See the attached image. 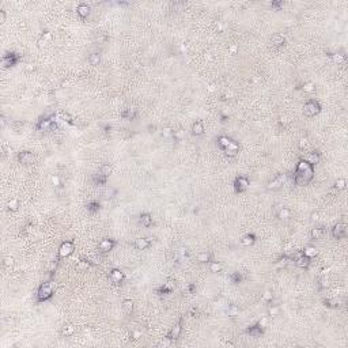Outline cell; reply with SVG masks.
I'll use <instances>...</instances> for the list:
<instances>
[{
    "label": "cell",
    "mask_w": 348,
    "mask_h": 348,
    "mask_svg": "<svg viewBox=\"0 0 348 348\" xmlns=\"http://www.w3.org/2000/svg\"><path fill=\"white\" fill-rule=\"evenodd\" d=\"M313 178V169H311V165H310L307 161H301L296 166V171H295V177H294V181H295L298 185H306L310 179Z\"/></svg>",
    "instance_id": "cell-1"
},
{
    "label": "cell",
    "mask_w": 348,
    "mask_h": 348,
    "mask_svg": "<svg viewBox=\"0 0 348 348\" xmlns=\"http://www.w3.org/2000/svg\"><path fill=\"white\" fill-rule=\"evenodd\" d=\"M52 295H53V284L50 283V281H45V283H42L41 287H39V290H38V294H37L38 301L39 302L48 301L49 298H52Z\"/></svg>",
    "instance_id": "cell-2"
},
{
    "label": "cell",
    "mask_w": 348,
    "mask_h": 348,
    "mask_svg": "<svg viewBox=\"0 0 348 348\" xmlns=\"http://www.w3.org/2000/svg\"><path fill=\"white\" fill-rule=\"evenodd\" d=\"M320 105L317 103V102H314V101H309L307 103H305V106H303V113H305L306 116H309V117H313V116H316L317 113L320 112Z\"/></svg>",
    "instance_id": "cell-3"
},
{
    "label": "cell",
    "mask_w": 348,
    "mask_h": 348,
    "mask_svg": "<svg viewBox=\"0 0 348 348\" xmlns=\"http://www.w3.org/2000/svg\"><path fill=\"white\" fill-rule=\"evenodd\" d=\"M286 184H287V174H280L276 179H273V181L269 182L268 188H269V189H279V188H281L283 185H286Z\"/></svg>",
    "instance_id": "cell-4"
},
{
    "label": "cell",
    "mask_w": 348,
    "mask_h": 348,
    "mask_svg": "<svg viewBox=\"0 0 348 348\" xmlns=\"http://www.w3.org/2000/svg\"><path fill=\"white\" fill-rule=\"evenodd\" d=\"M74 252V245H72V242H64L61 246H60V250H59V256L60 257H68L71 253Z\"/></svg>",
    "instance_id": "cell-5"
},
{
    "label": "cell",
    "mask_w": 348,
    "mask_h": 348,
    "mask_svg": "<svg viewBox=\"0 0 348 348\" xmlns=\"http://www.w3.org/2000/svg\"><path fill=\"white\" fill-rule=\"evenodd\" d=\"M33 159H34V155H33L30 151H22V152H19V155H18V161L21 162V163H23V165L32 163Z\"/></svg>",
    "instance_id": "cell-6"
},
{
    "label": "cell",
    "mask_w": 348,
    "mask_h": 348,
    "mask_svg": "<svg viewBox=\"0 0 348 348\" xmlns=\"http://www.w3.org/2000/svg\"><path fill=\"white\" fill-rule=\"evenodd\" d=\"M345 231H347V229H345L344 223H337V225L333 227V237L337 239L343 238V237L345 235Z\"/></svg>",
    "instance_id": "cell-7"
},
{
    "label": "cell",
    "mask_w": 348,
    "mask_h": 348,
    "mask_svg": "<svg viewBox=\"0 0 348 348\" xmlns=\"http://www.w3.org/2000/svg\"><path fill=\"white\" fill-rule=\"evenodd\" d=\"M295 264L298 265V267H301V268H305V267H307V265L310 264V258H309V257H306L303 253H298L295 256Z\"/></svg>",
    "instance_id": "cell-8"
},
{
    "label": "cell",
    "mask_w": 348,
    "mask_h": 348,
    "mask_svg": "<svg viewBox=\"0 0 348 348\" xmlns=\"http://www.w3.org/2000/svg\"><path fill=\"white\" fill-rule=\"evenodd\" d=\"M181 325H182V320L179 321L177 325H174V328H173L171 331H170V333L167 334V339H170V340H177V339L179 337V333H181Z\"/></svg>",
    "instance_id": "cell-9"
},
{
    "label": "cell",
    "mask_w": 348,
    "mask_h": 348,
    "mask_svg": "<svg viewBox=\"0 0 348 348\" xmlns=\"http://www.w3.org/2000/svg\"><path fill=\"white\" fill-rule=\"evenodd\" d=\"M234 185H235V189L237 192H243V190L248 188V185H249V182H248V179L245 178V177H238V178L235 179V182H234Z\"/></svg>",
    "instance_id": "cell-10"
},
{
    "label": "cell",
    "mask_w": 348,
    "mask_h": 348,
    "mask_svg": "<svg viewBox=\"0 0 348 348\" xmlns=\"http://www.w3.org/2000/svg\"><path fill=\"white\" fill-rule=\"evenodd\" d=\"M109 278L114 284H120V283L123 281V279H124V275H123V272L118 271V269H113V271L109 273Z\"/></svg>",
    "instance_id": "cell-11"
},
{
    "label": "cell",
    "mask_w": 348,
    "mask_h": 348,
    "mask_svg": "<svg viewBox=\"0 0 348 348\" xmlns=\"http://www.w3.org/2000/svg\"><path fill=\"white\" fill-rule=\"evenodd\" d=\"M223 151L226 152V155H227V156H235V155L238 154V144H237V143H234V141L231 140V143H230L227 147L223 148Z\"/></svg>",
    "instance_id": "cell-12"
},
{
    "label": "cell",
    "mask_w": 348,
    "mask_h": 348,
    "mask_svg": "<svg viewBox=\"0 0 348 348\" xmlns=\"http://www.w3.org/2000/svg\"><path fill=\"white\" fill-rule=\"evenodd\" d=\"M113 246H114V241H112V239H103V241L99 243V250H101L102 253H106V252L112 250Z\"/></svg>",
    "instance_id": "cell-13"
},
{
    "label": "cell",
    "mask_w": 348,
    "mask_h": 348,
    "mask_svg": "<svg viewBox=\"0 0 348 348\" xmlns=\"http://www.w3.org/2000/svg\"><path fill=\"white\" fill-rule=\"evenodd\" d=\"M150 246V239L148 238H137L135 241V248L139 250H144Z\"/></svg>",
    "instance_id": "cell-14"
},
{
    "label": "cell",
    "mask_w": 348,
    "mask_h": 348,
    "mask_svg": "<svg viewBox=\"0 0 348 348\" xmlns=\"http://www.w3.org/2000/svg\"><path fill=\"white\" fill-rule=\"evenodd\" d=\"M263 332H264V329H263V326H261L260 324L258 325H256V326H252L248 331V333L252 336V337H260L261 334H263Z\"/></svg>",
    "instance_id": "cell-15"
},
{
    "label": "cell",
    "mask_w": 348,
    "mask_h": 348,
    "mask_svg": "<svg viewBox=\"0 0 348 348\" xmlns=\"http://www.w3.org/2000/svg\"><path fill=\"white\" fill-rule=\"evenodd\" d=\"M17 61H18V57L15 56V53H12L11 56H6V57L3 59V65H4L6 68H7V67H11V65H14V64L17 63Z\"/></svg>",
    "instance_id": "cell-16"
},
{
    "label": "cell",
    "mask_w": 348,
    "mask_h": 348,
    "mask_svg": "<svg viewBox=\"0 0 348 348\" xmlns=\"http://www.w3.org/2000/svg\"><path fill=\"white\" fill-rule=\"evenodd\" d=\"M192 132H193V135H196V136L203 135L204 133L203 123H201V121H196V123L193 124V127H192Z\"/></svg>",
    "instance_id": "cell-17"
},
{
    "label": "cell",
    "mask_w": 348,
    "mask_h": 348,
    "mask_svg": "<svg viewBox=\"0 0 348 348\" xmlns=\"http://www.w3.org/2000/svg\"><path fill=\"white\" fill-rule=\"evenodd\" d=\"M303 254H305L306 257H309V258H311V257H314V256H317V249L314 246H311V245H309V246H305V249H303V252H302Z\"/></svg>",
    "instance_id": "cell-18"
},
{
    "label": "cell",
    "mask_w": 348,
    "mask_h": 348,
    "mask_svg": "<svg viewBox=\"0 0 348 348\" xmlns=\"http://www.w3.org/2000/svg\"><path fill=\"white\" fill-rule=\"evenodd\" d=\"M151 222H152V218L150 214H141L140 215V223L144 227H150L151 226Z\"/></svg>",
    "instance_id": "cell-19"
},
{
    "label": "cell",
    "mask_w": 348,
    "mask_h": 348,
    "mask_svg": "<svg viewBox=\"0 0 348 348\" xmlns=\"http://www.w3.org/2000/svg\"><path fill=\"white\" fill-rule=\"evenodd\" d=\"M271 41H272V44L273 45H276V46H281L283 44H284V37L281 34H273L272 35V38H271Z\"/></svg>",
    "instance_id": "cell-20"
},
{
    "label": "cell",
    "mask_w": 348,
    "mask_h": 348,
    "mask_svg": "<svg viewBox=\"0 0 348 348\" xmlns=\"http://www.w3.org/2000/svg\"><path fill=\"white\" fill-rule=\"evenodd\" d=\"M88 12H90V7H88L87 4H80V6L77 7V14L80 15L82 18H86L88 15Z\"/></svg>",
    "instance_id": "cell-21"
},
{
    "label": "cell",
    "mask_w": 348,
    "mask_h": 348,
    "mask_svg": "<svg viewBox=\"0 0 348 348\" xmlns=\"http://www.w3.org/2000/svg\"><path fill=\"white\" fill-rule=\"evenodd\" d=\"M123 310L127 314H131V313H132V310H133V302H132L131 299L124 301V302H123Z\"/></svg>",
    "instance_id": "cell-22"
},
{
    "label": "cell",
    "mask_w": 348,
    "mask_h": 348,
    "mask_svg": "<svg viewBox=\"0 0 348 348\" xmlns=\"http://www.w3.org/2000/svg\"><path fill=\"white\" fill-rule=\"evenodd\" d=\"M75 332V328L71 325V324H65L63 326V329H61V333L64 334V336H72Z\"/></svg>",
    "instance_id": "cell-23"
},
{
    "label": "cell",
    "mask_w": 348,
    "mask_h": 348,
    "mask_svg": "<svg viewBox=\"0 0 348 348\" xmlns=\"http://www.w3.org/2000/svg\"><path fill=\"white\" fill-rule=\"evenodd\" d=\"M307 162L310 165H316L320 162V154L318 152H311V154L307 155Z\"/></svg>",
    "instance_id": "cell-24"
},
{
    "label": "cell",
    "mask_w": 348,
    "mask_h": 348,
    "mask_svg": "<svg viewBox=\"0 0 348 348\" xmlns=\"http://www.w3.org/2000/svg\"><path fill=\"white\" fill-rule=\"evenodd\" d=\"M230 143H231V140H230L229 137H226V136H220V137L218 139V144H219V147H220L222 150L227 147V146H229Z\"/></svg>",
    "instance_id": "cell-25"
},
{
    "label": "cell",
    "mask_w": 348,
    "mask_h": 348,
    "mask_svg": "<svg viewBox=\"0 0 348 348\" xmlns=\"http://www.w3.org/2000/svg\"><path fill=\"white\" fill-rule=\"evenodd\" d=\"M253 242H254V235L253 234H248V235H245L242 239H241V243H242V245H246V246L248 245H252Z\"/></svg>",
    "instance_id": "cell-26"
},
{
    "label": "cell",
    "mask_w": 348,
    "mask_h": 348,
    "mask_svg": "<svg viewBox=\"0 0 348 348\" xmlns=\"http://www.w3.org/2000/svg\"><path fill=\"white\" fill-rule=\"evenodd\" d=\"M88 61H90L91 65H98L99 61H101V57H99L98 53H93L91 56L88 57Z\"/></svg>",
    "instance_id": "cell-27"
},
{
    "label": "cell",
    "mask_w": 348,
    "mask_h": 348,
    "mask_svg": "<svg viewBox=\"0 0 348 348\" xmlns=\"http://www.w3.org/2000/svg\"><path fill=\"white\" fill-rule=\"evenodd\" d=\"M7 207H8V210H10V211H17L18 208H19V201H18L17 199H12V200L8 201Z\"/></svg>",
    "instance_id": "cell-28"
},
{
    "label": "cell",
    "mask_w": 348,
    "mask_h": 348,
    "mask_svg": "<svg viewBox=\"0 0 348 348\" xmlns=\"http://www.w3.org/2000/svg\"><path fill=\"white\" fill-rule=\"evenodd\" d=\"M50 125H52V120H41L38 123V125H37V128H38V129H46V128H49Z\"/></svg>",
    "instance_id": "cell-29"
},
{
    "label": "cell",
    "mask_w": 348,
    "mask_h": 348,
    "mask_svg": "<svg viewBox=\"0 0 348 348\" xmlns=\"http://www.w3.org/2000/svg\"><path fill=\"white\" fill-rule=\"evenodd\" d=\"M210 258H211V256H210V253H207V252L200 253L199 256H197V260L200 261V263H208V261H210Z\"/></svg>",
    "instance_id": "cell-30"
},
{
    "label": "cell",
    "mask_w": 348,
    "mask_h": 348,
    "mask_svg": "<svg viewBox=\"0 0 348 348\" xmlns=\"http://www.w3.org/2000/svg\"><path fill=\"white\" fill-rule=\"evenodd\" d=\"M332 59H333L334 63L340 64V63H344L345 57H344V55H341V53H334V55H332Z\"/></svg>",
    "instance_id": "cell-31"
},
{
    "label": "cell",
    "mask_w": 348,
    "mask_h": 348,
    "mask_svg": "<svg viewBox=\"0 0 348 348\" xmlns=\"http://www.w3.org/2000/svg\"><path fill=\"white\" fill-rule=\"evenodd\" d=\"M110 173H112V166L110 165H102V167H101V174L102 176L108 177Z\"/></svg>",
    "instance_id": "cell-32"
},
{
    "label": "cell",
    "mask_w": 348,
    "mask_h": 348,
    "mask_svg": "<svg viewBox=\"0 0 348 348\" xmlns=\"http://www.w3.org/2000/svg\"><path fill=\"white\" fill-rule=\"evenodd\" d=\"M290 215H291V212H290L287 208H281L280 211H279V218L280 219H288Z\"/></svg>",
    "instance_id": "cell-33"
},
{
    "label": "cell",
    "mask_w": 348,
    "mask_h": 348,
    "mask_svg": "<svg viewBox=\"0 0 348 348\" xmlns=\"http://www.w3.org/2000/svg\"><path fill=\"white\" fill-rule=\"evenodd\" d=\"M322 237V229H313L311 230V238L313 239H320Z\"/></svg>",
    "instance_id": "cell-34"
},
{
    "label": "cell",
    "mask_w": 348,
    "mask_h": 348,
    "mask_svg": "<svg viewBox=\"0 0 348 348\" xmlns=\"http://www.w3.org/2000/svg\"><path fill=\"white\" fill-rule=\"evenodd\" d=\"M162 135H163L165 137H171V136H174V131H173L170 127H165L163 129H162Z\"/></svg>",
    "instance_id": "cell-35"
},
{
    "label": "cell",
    "mask_w": 348,
    "mask_h": 348,
    "mask_svg": "<svg viewBox=\"0 0 348 348\" xmlns=\"http://www.w3.org/2000/svg\"><path fill=\"white\" fill-rule=\"evenodd\" d=\"M314 87H316V86H314V83H311V82H307V83H305V85H303L302 88H303V91H306V93H313L314 91Z\"/></svg>",
    "instance_id": "cell-36"
},
{
    "label": "cell",
    "mask_w": 348,
    "mask_h": 348,
    "mask_svg": "<svg viewBox=\"0 0 348 348\" xmlns=\"http://www.w3.org/2000/svg\"><path fill=\"white\" fill-rule=\"evenodd\" d=\"M334 188H336L337 190L344 189V188H345V179H343V178L337 179V181H336V184H334Z\"/></svg>",
    "instance_id": "cell-37"
},
{
    "label": "cell",
    "mask_w": 348,
    "mask_h": 348,
    "mask_svg": "<svg viewBox=\"0 0 348 348\" xmlns=\"http://www.w3.org/2000/svg\"><path fill=\"white\" fill-rule=\"evenodd\" d=\"M135 114H136V112H135V109H128L127 112L123 113V117H125V118H133Z\"/></svg>",
    "instance_id": "cell-38"
},
{
    "label": "cell",
    "mask_w": 348,
    "mask_h": 348,
    "mask_svg": "<svg viewBox=\"0 0 348 348\" xmlns=\"http://www.w3.org/2000/svg\"><path fill=\"white\" fill-rule=\"evenodd\" d=\"M90 267V263L87 260H82V261H77V268L79 269H87Z\"/></svg>",
    "instance_id": "cell-39"
},
{
    "label": "cell",
    "mask_w": 348,
    "mask_h": 348,
    "mask_svg": "<svg viewBox=\"0 0 348 348\" xmlns=\"http://www.w3.org/2000/svg\"><path fill=\"white\" fill-rule=\"evenodd\" d=\"M210 269H211V272L216 273V272H220L222 265H220L219 263H212V264H211V267H210Z\"/></svg>",
    "instance_id": "cell-40"
},
{
    "label": "cell",
    "mask_w": 348,
    "mask_h": 348,
    "mask_svg": "<svg viewBox=\"0 0 348 348\" xmlns=\"http://www.w3.org/2000/svg\"><path fill=\"white\" fill-rule=\"evenodd\" d=\"M87 207H88V210H90V211L95 212V211H98V210H99V204L97 203V201H93V203L88 204Z\"/></svg>",
    "instance_id": "cell-41"
},
{
    "label": "cell",
    "mask_w": 348,
    "mask_h": 348,
    "mask_svg": "<svg viewBox=\"0 0 348 348\" xmlns=\"http://www.w3.org/2000/svg\"><path fill=\"white\" fill-rule=\"evenodd\" d=\"M231 279H232V281H234V283H239V281L242 280V276H241L239 273H234L231 276Z\"/></svg>",
    "instance_id": "cell-42"
},
{
    "label": "cell",
    "mask_w": 348,
    "mask_h": 348,
    "mask_svg": "<svg viewBox=\"0 0 348 348\" xmlns=\"http://www.w3.org/2000/svg\"><path fill=\"white\" fill-rule=\"evenodd\" d=\"M279 311H280L279 307H271V309H269V316H278Z\"/></svg>",
    "instance_id": "cell-43"
},
{
    "label": "cell",
    "mask_w": 348,
    "mask_h": 348,
    "mask_svg": "<svg viewBox=\"0 0 348 348\" xmlns=\"http://www.w3.org/2000/svg\"><path fill=\"white\" fill-rule=\"evenodd\" d=\"M50 179H52V182H53V185H55V187H59V185H60V178L57 176H52V178H50Z\"/></svg>",
    "instance_id": "cell-44"
},
{
    "label": "cell",
    "mask_w": 348,
    "mask_h": 348,
    "mask_svg": "<svg viewBox=\"0 0 348 348\" xmlns=\"http://www.w3.org/2000/svg\"><path fill=\"white\" fill-rule=\"evenodd\" d=\"M264 299H265V301H268V302H269V301H272V292L271 291H265V294H264Z\"/></svg>",
    "instance_id": "cell-45"
},
{
    "label": "cell",
    "mask_w": 348,
    "mask_h": 348,
    "mask_svg": "<svg viewBox=\"0 0 348 348\" xmlns=\"http://www.w3.org/2000/svg\"><path fill=\"white\" fill-rule=\"evenodd\" d=\"M229 52L231 53V55H235V53L238 52V46H237V45H231L229 48Z\"/></svg>",
    "instance_id": "cell-46"
},
{
    "label": "cell",
    "mask_w": 348,
    "mask_h": 348,
    "mask_svg": "<svg viewBox=\"0 0 348 348\" xmlns=\"http://www.w3.org/2000/svg\"><path fill=\"white\" fill-rule=\"evenodd\" d=\"M59 117H60V118H63L64 121H68V123L71 121V117L68 116V114H65V113H61V114H59Z\"/></svg>",
    "instance_id": "cell-47"
},
{
    "label": "cell",
    "mask_w": 348,
    "mask_h": 348,
    "mask_svg": "<svg viewBox=\"0 0 348 348\" xmlns=\"http://www.w3.org/2000/svg\"><path fill=\"white\" fill-rule=\"evenodd\" d=\"M237 313H238V309H237L235 306H231V307H230V311H229V314H230V316H235Z\"/></svg>",
    "instance_id": "cell-48"
},
{
    "label": "cell",
    "mask_w": 348,
    "mask_h": 348,
    "mask_svg": "<svg viewBox=\"0 0 348 348\" xmlns=\"http://www.w3.org/2000/svg\"><path fill=\"white\" fill-rule=\"evenodd\" d=\"M34 70H35V67L33 64H26V71H27V72H33Z\"/></svg>",
    "instance_id": "cell-49"
},
{
    "label": "cell",
    "mask_w": 348,
    "mask_h": 348,
    "mask_svg": "<svg viewBox=\"0 0 348 348\" xmlns=\"http://www.w3.org/2000/svg\"><path fill=\"white\" fill-rule=\"evenodd\" d=\"M321 286H322V287H328V286H329V280H328L326 278H324L322 280H321Z\"/></svg>",
    "instance_id": "cell-50"
},
{
    "label": "cell",
    "mask_w": 348,
    "mask_h": 348,
    "mask_svg": "<svg viewBox=\"0 0 348 348\" xmlns=\"http://www.w3.org/2000/svg\"><path fill=\"white\" fill-rule=\"evenodd\" d=\"M42 38H44V39H45V41H49V39H50V38H52V34H50V33H48V32H46V33H45V34H44V35H42Z\"/></svg>",
    "instance_id": "cell-51"
},
{
    "label": "cell",
    "mask_w": 348,
    "mask_h": 348,
    "mask_svg": "<svg viewBox=\"0 0 348 348\" xmlns=\"http://www.w3.org/2000/svg\"><path fill=\"white\" fill-rule=\"evenodd\" d=\"M4 21H6V12H4L3 10H1V11H0V22L3 23Z\"/></svg>",
    "instance_id": "cell-52"
},
{
    "label": "cell",
    "mask_w": 348,
    "mask_h": 348,
    "mask_svg": "<svg viewBox=\"0 0 348 348\" xmlns=\"http://www.w3.org/2000/svg\"><path fill=\"white\" fill-rule=\"evenodd\" d=\"M299 141H301V143H299V147H301V148L306 147V144H307V140H306V139H301Z\"/></svg>",
    "instance_id": "cell-53"
},
{
    "label": "cell",
    "mask_w": 348,
    "mask_h": 348,
    "mask_svg": "<svg viewBox=\"0 0 348 348\" xmlns=\"http://www.w3.org/2000/svg\"><path fill=\"white\" fill-rule=\"evenodd\" d=\"M32 227H33L32 225H27V226H26V227H25V230H23V232H25V234H27V232H30V231H32Z\"/></svg>",
    "instance_id": "cell-54"
},
{
    "label": "cell",
    "mask_w": 348,
    "mask_h": 348,
    "mask_svg": "<svg viewBox=\"0 0 348 348\" xmlns=\"http://www.w3.org/2000/svg\"><path fill=\"white\" fill-rule=\"evenodd\" d=\"M45 44H46V41H45V39H44V38H41V39H39V41H38V46H39V48H42V46H45Z\"/></svg>",
    "instance_id": "cell-55"
},
{
    "label": "cell",
    "mask_w": 348,
    "mask_h": 348,
    "mask_svg": "<svg viewBox=\"0 0 348 348\" xmlns=\"http://www.w3.org/2000/svg\"><path fill=\"white\" fill-rule=\"evenodd\" d=\"M192 317H193V318H197V317H199V311H197V310H192Z\"/></svg>",
    "instance_id": "cell-56"
},
{
    "label": "cell",
    "mask_w": 348,
    "mask_h": 348,
    "mask_svg": "<svg viewBox=\"0 0 348 348\" xmlns=\"http://www.w3.org/2000/svg\"><path fill=\"white\" fill-rule=\"evenodd\" d=\"M4 264H6V265H11V264H12V258H10V257H8V258H6V263H4Z\"/></svg>",
    "instance_id": "cell-57"
},
{
    "label": "cell",
    "mask_w": 348,
    "mask_h": 348,
    "mask_svg": "<svg viewBox=\"0 0 348 348\" xmlns=\"http://www.w3.org/2000/svg\"><path fill=\"white\" fill-rule=\"evenodd\" d=\"M133 336H135V339H139V336H140V332H135Z\"/></svg>",
    "instance_id": "cell-58"
},
{
    "label": "cell",
    "mask_w": 348,
    "mask_h": 348,
    "mask_svg": "<svg viewBox=\"0 0 348 348\" xmlns=\"http://www.w3.org/2000/svg\"><path fill=\"white\" fill-rule=\"evenodd\" d=\"M4 125H6V118L1 117V127H4Z\"/></svg>",
    "instance_id": "cell-59"
},
{
    "label": "cell",
    "mask_w": 348,
    "mask_h": 348,
    "mask_svg": "<svg viewBox=\"0 0 348 348\" xmlns=\"http://www.w3.org/2000/svg\"><path fill=\"white\" fill-rule=\"evenodd\" d=\"M311 218H313V219H318V214H317V212H316V214H313V215H311Z\"/></svg>",
    "instance_id": "cell-60"
},
{
    "label": "cell",
    "mask_w": 348,
    "mask_h": 348,
    "mask_svg": "<svg viewBox=\"0 0 348 348\" xmlns=\"http://www.w3.org/2000/svg\"><path fill=\"white\" fill-rule=\"evenodd\" d=\"M272 6H275V7H280V3H272Z\"/></svg>",
    "instance_id": "cell-61"
}]
</instances>
